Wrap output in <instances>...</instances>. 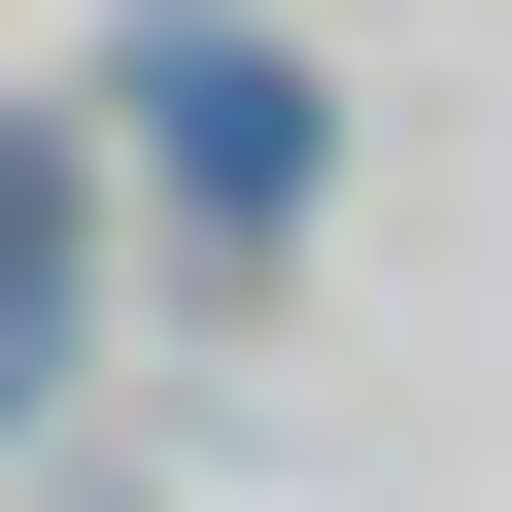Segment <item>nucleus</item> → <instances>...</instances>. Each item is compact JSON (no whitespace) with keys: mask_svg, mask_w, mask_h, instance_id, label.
<instances>
[{"mask_svg":"<svg viewBox=\"0 0 512 512\" xmlns=\"http://www.w3.org/2000/svg\"><path fill=\"white\" fill-rule=\"evenodd\" d=\"M35 376H69V171L0 137V410H35Z\"/></svg>","mask_w":512,"mask_h":512,"instance_id":"2","label":"nucleus"},{"mask_svg":"<svg viewBox=\"0 0 512 512\" xmlns=\"http://www.w3.org/2000/svg\"><path fill=\"white\" fill-rule=\"evenodd\" d=\"M137 137H171V205H205V239H274V205H308V103L239 69V35H171V103H137Z\"/></svg>","mask_w":512,"mask_h":512,"instance_id":"1","label":"nucleus"}]
</instances>
